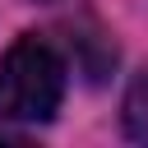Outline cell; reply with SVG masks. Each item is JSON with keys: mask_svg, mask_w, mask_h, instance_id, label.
<instances>
[{"mask_svg": "<svg viewBox=\"0 0 148 148\" xmlns=\"http://www.w3.org/2000/svg\"><path fill=\"white\" fill-rule=\"evenodd\" d=\"M37 5H51V0H37Z\"/></svg>", "mask_w": 148, "mask_h": 148, "instance_id": "3", "label": "cell"}, {"mask_svg": "<svg viewBox=\"0 0 148 148\" xmlns=\"http://www.w3.org/2000/svg\"><path fill=\"white\" fill-rule=\"evenodd\" d=\"M120 125H125V134L134 143H148V65L134 74V83H130V92L120 102Z\"/></svg>", "mask_w": 148, "mask_h": 148, "instance_id": "2", "label": "cell"}, {"mask_svg": "<svg viewBox=\"0 0 148 148\" xmlns=\"http://www.w3.org/2000/svg\"><path fill=\"white\" fill-rule=\"evenodd\" d=\"M65 102V60L42 37H18L0 56V120L46 125Z\"/></svg>", "mask_w": 148, "mask_h": 148, "instance_id": "1", "label": "cell"}]
</instances>
